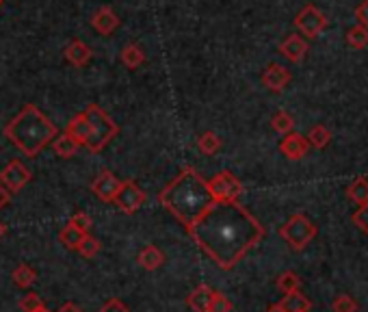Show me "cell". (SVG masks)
I'll list each match as a JSON object with an SVG mask.
<instances>
[{
  "label": "cell",
  "instance_id": "obj_1",
  "mask_svg": "<svg viewBox=\"0 0 368 312\" xmlns=\"http://www.w3.org/2000/svg\"><path fill=\"white\" fill-rule=\"evenodd\" d=\"M186 232L206 256L225 271L234 269L265 237L260 221L239 202H212Z\"/></svg>",
  "mask_w": 368,
  "mask_h": 312
},
{
  "label": "cell",
  "instance_id": "obj_2",
  "mask_svg": "<svg viewBox=\"0 0 368 312\" xmlns=\"http://www.w3.org/2000/svg\"><path fill=\"white\" fill-rule=\"evenodd\" d=\"M158 202L163 208H167L169 215H174L189 230L200 221V217L212 206L215 200L208 191V182L197 174L193 167H184L182 172L160 191Z\"/></svg>",
  "mask_w": 368,
  "mask_h": 312
},
{
  "label": "cell",
  "instance_id": "obj_3",
  "mask_svg": "<svg viewBox=\"0 0 368 312\" xmlns=\"http://www.w3.org/2000/svg\"><path fill=\"white\" fill-rule=\"evenodd\" d=\"M5 137L24 156L35 158L44 148H48L59 137V130H56V126L35 104H26L5 126Z\"/></svg>",
  "mask_w": 368,
  "mask_h": 312
},
{
  "label": "cell",
  "instance_id": "obj_4",
  "mask_svg": "<svg viewBox=\"0 0 368 312\" xmlns=\"http://www.w3.org/2000/svg\"><path fill=\"white\" fill-rule=\"evenodd\" d=\"M82 116L87 118L89 128H91L87 150L89 152H102L110 144V139L118 137V132H120L118 124L113 122V118L108 116L104 108H100L98 104H89L87 108L82 111Z\"/></svg>",
  "mask_w": 368,
  "mask_h": 312
},
{
  "label": "cell",
  "instance_id": "obj_5",
  "mask_svg": "<svg viewBox=\"0 0 368 312\" xmlns=\"http://www.w3.org/2000/svg\"><path fill=\"white\" fill-rule=\"evenodd\" d=\"M279 237L284 239L293 249H303L310 241L317 237V225L305 215H293L284 225L279 228Z\"/></svg>",
  "mask_w": 368,
  "mask_h": 312
},
{
  "label": "cell",
  "instance_id": "obj_6",
  "mask_svg": "<svg viewBox=\"0 0 368 312\" xmlns=\"http://www.w3.org/2000/svg\"><path fill=\"white\" fill-rule=\"evenodd\" d=\"M208 191L215 202H236L243 193V185L232 172H219L208 182Z\"/></svg>",
  "mask_w": 368,
  "mask_h": 312
},
{
  "label": "cell",
  "instance_id": "obj_7",
  "mask_svg": "<svg viewBox=\"0 0 368 312\" xmlns=\"http://www.w3.org/2000/svg\"><path fill=\"white\" fill-rule=\"evenodd\" d=\"M295 26H297V31L301 33V35H305V37H319L325 28H327V18H325V13L319 9V7H315V5H305L299 13H297V18H295Z\"/></svg>",
  "mask_w": 368,
  "mask_h": 312
},
{
  "label": "cell",
  "instance_id": "obj_8",
  "mask_svg": "<svg viewBox=\"0 0 368 312\" xmlns=\"http://www.w3.org/2000/svg\"><path fill=\"white\" fill-rule=\"evenodd\" d=\"M144 202H146V191L141 189L134 180L122 182L115 200H113V204H115L126 215H134L141 206H144Z\"/></svg>",
  "mask_w": 368,
  "mask_h": 312
},
{
  "label": "cell",
  "instance_id": "obj_9",
  "mask_svg": "<svg viewBox=\"0 0 368 312\" xmlns=\"http://www.w3.org/2000/svg\"><path fill=\"white\" fill-rule=\"evenodd\" d=\"M31 178H33L31 169H28L20 158H13L7 163L3 174H0V185H3L9 193H18L31 182Z\"/></svg>",
  "mask_w": 368,
  "mask_h": 312
},
{
  "label": "cell",
  "instance_id": "obj_10",
  "mask_svg": "<svg viewBox=\"0 0 368 312\" xmlns=\"http://www.w3.org/2000/svg\"><path fill=\"white\" fill-rule=\"evenodd\" d=\"M120 187H122V180L113 172H108V169L100 172L94 178V182H91V191L96 193V197H98V200H102V202H113V200H115Z\"/></svg>",
  "mask_w": 368,
  "mask_h": 312
},
{
  "label": "cell",
  "instance_id": "obj_11",
  "mask_svg": "<svg viewBox=\"0 0 368 312\" xmlns=\"http://www.w3.org/2000/svg\"><path fill=\"white\" fill-rule=\"evenodd\" d=\"M293 80L291 72L284 68V65H279V63H271L267 65V70L262 72V82H265V87L271 89V92H284L288 87V82Z\"/></svg>",
  "mask_w": 368,
  "mask_h": 312
},
{
  "label": "cell",
  "instance_id": "obj_12",
  "mask_svg": "<svg viewBox=\"0 0 368 312\" xmlns=\"http://www.w3.org/2000/svg\"><path fill=\"white\" fill-rule=\"evenodd\" d=\"M307 150H310L307 139L299 132H288V135H284V139L279 141V152L291 161L303 158L307 154Z\"/></svg>",
  "mask_w": 368,
  "mask_h": 312
},
{
  "label": "cell",
  "instance_id": "obj_13",
  "mask_svg": "<svg viewBox=\"0 0 368 312\" xmlns=\"http://www.w3.org/2000/svg\"><path fill=\"white\" fill-rule=\"evenodd\" d=\"M91 26L96 28V31L100 33V35H104V37H108V35H113L118 31V26H120V18H118V13L113 11L110 7H100L96 13H94V18H91Z\"/></svg>",
  "mask_w": 368,
  "mask_h": 312
},
{
  "label": "cell",
  "instance_id": "obj_14",
  "mask_svg": "<svg viewBox=\"0 0 368 312\" xmlns=\"http://www.w3.org/2000/svg\"><path fill=\"white\" fill-rule=\"evenodd\" d=\"M65 135H68L72 141H76V144H78L80 148H87L89 137H91V128H89L87 118H84L82 113L74 116V118L68 122V126H65Z\"/></svg>",
  "mask_w": 368,
  "mask_h": 312
},
{
  "label": "cell",
  "instance_id": "obj_15",
  "mask_svg": "<svg viewBox=\"0 0 368 312\" xmlns=\"http://www.w3.org/2000/svg\"><path fill=\"white\" fill-rule=\"evenodd\" d=\"M279 52L286 56L293 63H301L307 52V42L301 35H288L284 42L279 44Z\"/></svg>",
  "mask_w": 368,
  "mask_h": 312
},
{
  "label": "cell",
  "instance_id": "obj_16",
  "mask_svg": "<svg viewBox=\"0 0 368 312\" xmlns=\"http://www.w3.org/2000/svg\"><path fill=\"white\" fill-rule=\"evenodd\" d=\"M212 295L215 291L208 287V285H200L197 289H193L186 297V306L193 310V312H208L210 308V301H212Z\"/></svg>",
  "mask_w": 368,
  "mask_h": 312
},
{
  "label": "cell",
  "instance_id": "obj_17",
  "mask_svg": "<svg viewBox=\"0 0 368 312\" xmlns=\"http://www.w3.org/2000/svg\"><path fill=\"white\" fill-rule=\"evenodd\" d=\"M65 59L76 65V68H82V65H87L91 61V48L89 46H84L80 39H72L65 48Z\"/></svg>",
  "mask_w": 368,
  "mask_h": 312
},
{
  "label": "cell",
  "instance_id": "obj_18",
  "mask_svg": "<svg viewBox=\"0 0 368 312\" xmlns=\"http://www.w3.org/2000/svg\"><path fill=\"white\" fill-rule=\"evenodd\" d=\"M139 265L148 269V271H156L165 265V254L163 249H158L156 245H146L139 251Z\"/></svg>",
  "mask_w": 368,
  "mask_h": 312
},
{
  "label": "cell",
  "instance_id": "obj_19",
  "mask_svg": "<svg viewBox=\"0 0 368 312\" xmlns=\"http://www.w3.org/2000/svg\"><path fill=\"white\" fill-rule=\"evenodd\" d=\"M279 308L284 312H310V308H312V301L297 291V293H288L284 299H281Z\"/></svg>",
  "mask_w": 368,
  "mask_h": 312
},
{
  "label": "cell",
  "instance_id": "obj_20",
  "mask_svg": "<svg viewBox=\"0 0 368 312\" xmlns=\"http://www.w3.org/2000/svg\"><path fill=\"white\" fill-rule=\"evenodd\" d=\"M122 63L128 68V70H137L146 63V52L139 44H128L124 50H122Z\"/></svg>",
  "mask_w": 368,
  "mask_h": 312
},
{
  "label": "cell",
  "instance_id": "obj_21",
  "mask_svg": "<svg viewBox=\"0 0 368 312\" xmlns=\"http://www.w3.org/2000/svg\"><path fill=\"white\" fill-rule=\"evenodd\" d=\"M52 148H54V154L61 156V158H72V156H76L78 150H80V146L76 144V141H72L65 132L59 135V137H56V139L52 141Z\"/></svg>",
  "mask_w": 368,
  "mask_h": 312
},
{
  "label": "cell",
  "instance_id": "obj_22",
  "mask_svg": "<svg viewBox=\"0 0 368 312\" xmlns=\"http://www.w3.org/2000/svg\"><path fill=\"white\" fill-rule=\"evenodd\" d=\"M197 148H200L202 154L212 156V154H217L221 150V139L212 130H206V132L200 135V139H197Z\"/></svg>",
  "mask_w": 368,
  "mask_h": 312
},
{
  "label": "cell",
  "instance_id": "obj_23",
  "mask_svg": "<svg viewBox=\"0 0 368 312\" xmlns=\"http://www.w3.org/2000/svg\"><path fill=\"white\" fill-rule=\"evenodd\" d=\"M11 277H13V282H15V287H20V289H28V287H33V285H35L37 273H35V269H33V267H28V265H20V267H15V269H13Z\"/></svg>",
  "mask_w": 368,
  "mask_h": 312
},
{
  "label": "cell",
  "instance_id": "obj_24",
  "mask_svg": "<svg viewBox=\"0 0 368 312\" xmlns=\"http://www.w3.org/2000/svg\"><path fill=\"white\" fill-rule=\"evenodd\" d=\"M347 195L351 197V200H353L357 206L368 204V180H366V178L353 180V182L347 187Z\"/></svg>",
  "mask_w": 368,
  "mask_h": 312
},
{
  "label": "cell",
  "instance_id": "obj_25",
  "mask_svg": "<svg viewBox=\"0 0 368 312\" xmlns=\"http://www.w3.org/2000/svg\"><path fill=\"white\" fill-rule=\"evenodd\" d=\"M307 144L310 146H315V148H319V150H323L329 141H331V132L325 128V126H312L310 128V132H307Z\"/></svg>",
  "mask_w": 368,
  "mask_h": 312
},
{
  "label": "cell",
  "instance_id": "obj_26",
  "mask_svg": "<svg viewBox=\"0 0 368 312\" xmlns=\"http://www.w3.org/2000/svg\"><path fill=\"white\" fill-rule=\"evenodd\" d=\"M347 44H349L351 48H355V50L366 48V46H368V28H364V26H360V24L351 26L349 31H347Z\"/></svg>",
  "mask_w": 368,
  "mask_h": 312
},
{
  "label": "cell",
  "instance_id": "obj_27",
  "mask_svg": "<svg viewBox=\"0 0 368 312\" xmlns=\"http://www.w3.org/2000/svg\"><path fill=\"white\" fill-rule=\"evenodd\" d=\"M299 287H301V280H299V275L295 271H284V273L277 277V289L284 293V295L297 293Z\"/></svg>",
  "mask_w": 368,
  "mask_h": 312
},
{
  "label": "cell",
  "instance_id": "obj_28",
  "mask_svg": "<svg viewBox=\"0 0 368 312\" xmlns=\"http://www.w3.org/2000/svg\"><path fill=\"white\" fill-rule=\"evenodd\" d=\"M100 247H102V243L96 239V237H91V235H84V239L80 241V245L76 247V251L80 254L82 258H96L98 254H100Z\"/></svg>",
  "mask_w": 368,
  "mask_h": 312
},
{
  "label": "cell",
  "instance_id": "obj_29",
  "mask_svg": "<svg viewBox=\"0 0 368 312\" xmlns=\"http://www.w3.org/2000/svg\"><path fill=\"white\" fill-rule=\"evenodd\" d=\"M271 126H273V130L279 132V135H288V132H293L295 122H293V116H291V113H286V111H277L275 116H273V120H271Z\"/></svg>",
  "mask_w": 368,
  "mask_h": 312
},
{
  "label": "cell",
  "instance_id": "obj_30",
  "mask_svg": "<svg viewBox=\"0 0 368 312\" xmlns=\"http://www.w3.org/2000/svg\"><path fill=\"white\" fill-rule=\"evenodd\" d=\"M82 239H84V235L76 228V225H72V223H68L65 228L59 232V241H61L68 249H76V247L80 245Z\"/></svg>",
  "mask_w": 368,
  "mask_h": 312
},
{
  "label": "cell",
  "instance_id": "obj_31",
  "mask_svg": "<svg viewBox=\"0 0 368 312\" xmlns=\"http://www.w3.org/2000/svg\"><path fill=\"white\" fill-rule=\"evenodd\" d=\"M334 312H357V301L351 295H338L334 299Z\"/></svg>",
  "mask_w": 368,
  "mask_h": 312
},
{
  "label": "cell",
  "instance_id": "obj_32",
  "mask_svg": "<svg viewBox=\"0 0 368 312\" xmlns=\"http://www.w3.org/2000/svg\"><path fill=\"white\" fill-rule=\"evenodd\" d=\"M20 308H22L24 312H37V310L46 308V304H44V299H42L37 293H28V295L20 301Z\"/></svg>",
  "mask_w": 368,
  "mask_h": 312
},
{
  "label": "cell",
  "instance_id": "obj_33",
  "mask_svg": "<svg viewBox=\"0 0 368 312\" xmlns=\"http://www.w3.org/2000/svg\"><path fill=\"white\" fill-rule=\"evenodd\" d=\"M208 312H232V301H230L228 297H225L223 293H217V291H215Z\"/></svg>",
  "mask_w": 368,
  "mask_h": 312
},
{
  "label": "cell",
  "instance_id": "obj_34",
  "mask_svg": "<svg viewBox=\"0 0 368 312\" xmlns=\"http://www.w3.org/2000/svg\"><path fill=\"white\" fill-rule=\"evenodd\" d=\"M70 223L76 225V228H78L82 235H89V232H91V225H94V221H91V217H89L87 213H76V215L70 219Z\"/></svg>",
  "mask_w": 368,
  "mask_h": 312
},
{
  "label": "cell",
  "instance_id": "obj_35",
  "mask_svg": "<svg viewBox=\"0 0 368 312\" xmlns=\"http://www.w3.org/2000/svg\"><path fill=\"white\" fill-rule=\"evenodd\" d=\"M353 223L357 225V228L362 230V232H366L368 235V204H364V206H360L355 213H353Z\"/></svg>",
  "mask_w": 368,
  "mask_h": 312
},
{
  "label": "cell",
  "instance_id": "obj_36",
  "mask_svg": "<svg viewBox=\"0 0 368 312\" xmlns=\"http://www.w3.org/2000/svg\"><path fill=\"white\" fill-rule=\"evenodd\" d=\"M100 312H130V308H128L122 299L113 297V299H108V301L100 308Z\"/></svg>",
  "mask_w": 368,
  "mask_h": 312
},
{
  "label": "cell",
  "instance_id": "obj_37",
  "mask_svg": "<svg viewBox=\"0 0 368 312\" xmlns=\"http://www.w3.org/2000/svg\"><path fill=\"white\" fill-rule=\"evenodd\" d=\"M355 18H357V24L368 28V0H364V3L355 9Z\"/></svg>",
  "mask_w": 368,
  "mask_h": 312
},
{
  "label": "cell",
  "instance_id": "obj_38",
  "mask_svg": "<svg viewBox=\"0 0 368 312\" xmlns=\"http://www.w3.org/2000/svg\"><path fill=\"white\" fill-rule=\"evenodd\" d=\"M9 200H11V193L3 185H0V211H3L9 204Z\"/></svg>",
  "mask_w": 368,
  "mask_h": 312
},
{
  "label": "cell",
  "instance_id": "obj_39",
  "mask_svg": "<svg viewBox=\"0 0 368 312\" xmlns=\"http://www.w3.org/2000/svg\"><path fill=\"white\" fill-rule=\"evenodd\" d=\"M56 312H82V308L80 306H76V304H72V301H68V304H63L59 310Z\"/></svg>",
  "mask_w": 368,
  "mask_h": 312
},
{
  "label": "cell",
  "instance_id": "obj_40",
  "mask_svg": "<svg viewBox=\"0 0 368 312\" xmlns=\"http://www.w3.org/2000/svg\"><path fill=\"white\" fill-rule=\"evenodd\" d=\"M7 235V228H5V223L3 221H0V239H3Z\"/></svg>",
  "mask_w": 368,
  "mask_h": 312
},
{
  "label": "cell",
  "instance_id": "obj_41",
  "mask_svg": "<svg viewBox=\"0 0 368 312\" xmlns=\"http://www.w3.org/2000/svg\"><path fill=\"white\" fill-rule=\"evenodd\" d=\"M267 312H284V310L279 308V304H275V306H271V308H269Z\"/></svg>",
  "mask_w": 368,
  "mask_h": 312
},
{
  "label": "cell",
  "instance_id": "obj_42",
  "mask_svg": "<svg viewBox=\"0 0 368 312\" xmlns=\"http://www.w3.org/2000/svg\"><path fill=\"white\" fill-rule=\"evenodd\" d=\"M37 312H50L48 308H42V310H37Z\"/></svg>",
  "mask_w": 368,
  "mask_h": 312
},
{
  "label": "cell",
  "instance_id": "obj_43",
  "mask_svg": "<svg viewBox=\"0 0 368 312\" xmlns=\"http://www.w3.org/2000/svg\"><path fill=\"white\" fill-rule=\"evenodd\" d=\"M0 7H3V0H0Z\"/></svg>",
  "mask_w": 368,
  "mask_h": 312
}]
</instances>
